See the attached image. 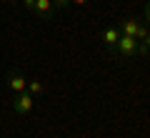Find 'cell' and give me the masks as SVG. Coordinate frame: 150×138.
Masks as SVG:
<instances>
[{
	"instance_id": "6da1fadb",
	"label": "cell",
	"mask_w": 150,
	"mask_h": 138,
	"mask_svg": "<svg viewBox=\"0 0 150 138\" xmlns=\"http://www.w3.org/2000/svg\"><path fill=\"white\" fill-rule=\"evenodd\" d=\"M115 55H120V58H135L138 55V40H135L133 35H120L118 38V45H115V50H112Z\"/></svg>"
},
{
	"instance_id": "4fadbf2b",
	"label": "cell",
	"mask_w": 150,
	"mask_h": 138,
	"mask_svg": "<svg viewBox=\"0 0 150 138\" xmlns=\"http://www.w3.org/2000/svg\"><path fill=\"white\" fill-rule=\"evenodd\" d=\"M145 43H148V48H150V35H148V40H145Z\"/></svg>"
},
{
	"instance_id": "8fae6325",
	"label": "cell",
	"mask_w": 150,
	"mask_h": 138,
	"mask_svg": "<svg viewBox=\"0 0 150 138\" xmlns=\"http://www.w3.org/2000/svg\"><path fill=\"white\" fill-rule=\"evenodd\" d=\"M23 3H25V10L33 13V8H35V0H23Z\"/></svg>"
},
{
	"instance_id": "9c48e42d",
	"label": "cell",
	"mask_w": 150,
	"mask_h": 138,
	"mask_svg": "<svg viewBox=\"0 0 150 138\" xmlns=\"http://www.w3.org/2000/svg\"><path fill=\"white\" fill-rule=\"evenodd\" d=\"M53 5H55V10H65L70 5V0H53Z\"/></svg>"
},
{
	"instance_id": "7c38bea8",
	"label": "cell",
	"mask_w": 150,
	"mask_h": 138,
	"mask_svg": "<svg viewBox=\"0 0 150 138\" xmlns=\"http://www.w3.org/2000/svg\"><path fill=\"white\" fill-rule=\"evenodd\" d=\"M70 3H75V5H85L88 0H70Z\"/></svg>"
},
{
	"instance_id": "5bb4252c",
	"label": "cell",
	"mask_w": 150,
	"mask_h": 138,
	"mask_svg": "<svg viewBox=\"0 0 150 138\" xmlns=\"http://www.w3.org/2000/svg\"><path fill=\"white\" fill-rule=\"evenodd\" d=\"M3 3H13V0H3Z\"/></svg>"
},
{
	"instance_id": "52a82bcc",
	"label": "cell",
	"mask_w": 150,
	"mask_h": 138,
	"mask_svg": "<svg viewBox=\"0 0 150 138\" xmlns=\"http://www.w3.org/2000/svg\"><path fill=\"white\" fill-rule=\"evenodd\" d=\"M148 35H150V28H148V23H145V20H140L138 33H135V40H138V43H145V40H148Z\"/></svg>"
},
{
	"instance_id": "ba28073f",
	"label": "cell",
	"mask_w": 150,
	"mask_h": 138,
	"mask_svg": "<svg viewBox=\"0 0 150 138\" xmlns=\"http://www.w3.org/2000/svg\"><path fill=\"white\" fill-rule=\"evenodd\" d=\"M28 93H30V96H40V93H43V83H40V80H28Z\"/></svg>"
},
{
	"instance_id": "3957f363",
	"label": "cell",
	"mask_w": 150,
	"mask_h": 138,
	"mask_svg": "<svg viewBox=\"0 0 150 138\" xmlns=\"http://www.w3.org/2000/svg\"><path fill=\"white\" fill-rule=\"evenodd\" d=\"M33 13H35L40 20H53V15H55L53 0H35V8H33Z\"/></svg>"
},
{
	"instance_id": "5b68a950",
	"label": "cell",
	"mask_w": 150,
	"mask_h": 138,
	"mask_svg": "<svg viewBox=\"0 0 150 138\" xmlns=\"http://www.w3.org/2000/svg\"><path fill=\"white\" fill-rule=\"evenodd\" d=\"M138 25H140V18L130 15V18H123V20H120L118 30H120V35H133V38H135V33H138Z\"/></svg>"
},
{
	"instance_id": "30bf717a",
	"label": "cell",
	"mask_w": 150,
	"mask_h": 138,
	"mask_svg": "<svg viewBox=\"0 0 150 138\" xmlns=\"http://www.w3.org/2000/svg\"><path fill=\"white\" fill-rule=\"evenodd\" d=\"M143 20H145V23H150V0L145 3V10H143Z\"/></svg>"
},
{
	"instance_id": "8992f818",
	"label": "cell",
	"mask_w": 150,
	"mask_h": 138,
	"mask_svg": "<svg viewBox=\"0 0 150 138\" xmlns=\"http://www.w3.org/2000/svg\"><path fill=\"white\" fill-rule=\"evenodd\" d=\"M118 38H120V30H118V28H105V30H103V40H105V45H108L110 50H115Z\"/></svg>"
},
{
	"instance_id": "277c9868",
	"label": "cell",
	"mask_w": 150,
	"mask_h": 138,
	"mask_svg": "<svg viewBox=\"0 0 150 138\" xmlns=\"http://www.w3.org/2000/svg\"><path fill=\"white\" fill-rule=\"evenodd\" d=\"M5 83H8V88H10L13 93H23V90L28 88L25 75H23V73H18V70H10V73L5 75Z\"/></svg>"
},
{
	"instance_id": "7a4b0ae2",
	"label": "cell",
	"mask_w": 150,
	"mask_h": 138,
	"mask_svg": "<svg viewBox=\"0 0 150 138\" xmlns=\"http://www.w3.org/2000/svg\"><path fill=\"white\" fill-rule=\"evenodd\" d=\"M33 106H35V101H33V96L28 93V90H23V93H15V96H13V111L20 113V116H28V113L33 111Z\"/></svg>"
}]
</instances>
